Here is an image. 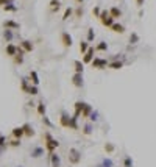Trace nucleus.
Wrapping results in <instances>:
<instances>
[{"label": "nucleus", "instance_id": "obj_47", "mask_svg": "<svg viewBox=\"0 0 156 167\" xmlns=\"http://www.w3.org/2000/svg\"><path fill=\"white\" fill-rule=\"evenodd\" d=\"M77 2H78V3H83V2H84V0H77Z\"/></svg>", "mask_w": 156, "mask_h": 167}, {"label": "nucleus", "instance_id": "obj_13", "mask_svg": "<svg viewBox=\"0 0 156 167\" xmlns=\"http://www.w3.org/2000/svg\"><path fill=\"white\" fill-rule=\"evenodd\" d=\"M44 152H45V148H42V147H33L30 155H31V158H41L44 155Z\"/></svg>", "mask_w": 156, "mask_h": 167}, {"label": "nucleus", "instance_id": "obj_41", "mask_svg": "<svg viewBox=\"0 0 156 167\" xmlns=\"http://www.w3.org/2000/svg\"><path fill=\"white\" fill-rule=\"evenodd\" d=\"M73 13H75V16L77 17H83V14H84V10H83V6H77V10L75 11H73Z\"/></svg>", "mask_w": 156, "mask_h": 167}, {"label": "nucleus", "instance_id": "obj_20", "mask_svg": "<svg viewBox=\"0 0 156 167\" xmlns=\"http://www.w3.org/2000/svg\"><path fill=\"white\" fill-rule=\"evenodd\" d=\"M50 11L52 13H56V11H59V8H61V2L59 0H50Z\"/></svg>", "mask_w": 156, "mask_h": 167}, {"label": "nucleus", "instance_id": "obj_35", "mask_svg": "<svg viewBox=\"0 0 156 167\" xmlns=\"http://www.w3.org/2000/svg\"><path fill=\"white\" fill-rule=\"evenodd\" d=\"M72 14H73V8H66V11H64V14H62V21H67L69 17H72Z\"/></svg>", "mask_w": 156, "mask_h": 167}, {"label": "nucleus", "instance_id": "obj_2", "mask_svg": "<svg viewBox=\"0 0 156 167\" xmlns=\"http://www.w3.org/2000/svg\"><path fill=\"white\" fill-rule=\"evenodd\" d=\"M81 161V153L77 150L75 147L69 148V162L70 164H78Z\"/></svg>", "mask_w": 156, "mask_h": 167}, {"label": "nucleus", "instance_id": "obj_16", "mask_svg": "<svg viewBox=\"0 0 156 167\" xmlns=\"http://www.w3.org/2000/svg\"><path fill=\"white\" fill-rule=\"evenodd\" d=\"M22 128H24V133H25L27 137H33L34 136V130H33V127L30 124H24Z\"/></svg>", "mask_w": 156, "mask_h": 167}, {"label": "nucleus", "instance_id": "obj_44", "mask_svg": "<svg viewBox=\"0 0 156 167\" xmlns=\"http://www.w3.org/2000/svg\"><path fill=\"white\" fill-rule=\"evenodd\" d=\"M10 147H21V139H13L10 142Z\"/></svg>", "mask_w": 156, "mask_h": 167}, {"label": "nucleus", "instance_id": "obj_17", "mask_svg": "<svg viewBox=\"0 0 156 167\" xmlns=\"http://www.w3.org/2000/svg\"><path fill=\"white\" fill-rule=\"evenodd\" d=\"M73 67H75V73H83L84 72V64H83V61H80V59L73 61Z\"/></svg>", "mask_w": 156, "mask_h": 167}, {"label": "nucleus", "instance_id": "obj_12", "mask_svg": "<svg viewBox=\"0 0 156 167\" xmlns=\"http://www.w3.org/2000/svg\"><path fill=\"white\" fill-rule=\"evenodd\" d=\"M2 25H3V28H10V30H19L21 28V24H17L14 21H5Z\"/></svg>", "mask_w": 156, "mask_h": 167}, {"label": "nucleus", "instance_id": "obj_46", "mask_svg": "<svg viewBox=\"0 0 156 167\" xmlns=\"http://www.w3.org/2000/svg\"><path fill=\"white\" fill-rule=\"evenodd\" d=\"M144 2H145V0H136L137 6H144Z\"/></svg>", "mask_w": 156, "mask_h": 167}, {"label": "nucleus", "instance_id": "obj_14", "mask_svg": "<svg viewBox=\"0 0 156 167\" xmlns=\"http://www.w3.org/2000/svg\"><path fill=\"white\" fill-rule=\"evenodd\" d=\"M75 114H78V116H81V113H83V109H84V106H86V101H83V100H78V101H75Z\"/></svg>", "mask_w": 156, "mask_h": 167}, {"label": "nucleus", "instance_id": "obj_28", "mask_svg": "<svg viewBox=\"0 0 156 167\" xmlns=\"http://www.w3.org/2000/svg\"><path fill=\"white\" fill-rule=\"evenodd\" d=\"M3 11H6V13H16V11H17V6H16L13 2H10V3H6V5L3 6Z\"/></svg>", "mask_w": 156, "mask_h": 167}, {"label": "nucleus", "instance_id": "obj_9", "mask_svg": "<svg viewBox=\"0 0 156 167\" xmlns=\"http://www.w3.org/2000/svg\"><path fill=\"white\" fill-rule=\"evenodd\" d=\"M5 53L8 55V56H11V58H14L16 56V53H17V45H14V44H6V47H5Z\"/></svg>", "mask_w": 156, "mask_h": 167}, {"label": "nucleus", "instance_id": "obj_24", "mask_svg": "<svg viewBox=\"0 0 156 167\" xmlns=\"http://www.w3.org/2000/svg\"><path fill=\"white\" fill-rule=\"evenodd\" d=\"M13 38H14L13 30H10V28H5V30H3V39H5L6 42H11V41H13Z\"/></svg>", "mask_w": 156, "mask_h": 167}, {"label": "nucleus", "instance_id": "obj_3", "mask_svg": "<svg viewBox=\"0 0 156 167\" xmlns=\"http://www.w3.org/2000/svg\"><path fill=\"white\" fill-rule=\"evenodd\" d=\"M108 64H109V61L106 58H94L92 63H91V66L94 69H106Z\"/></svg>", "mask_w": 156, "mask_h": 167}, {"label": "nucleus", "instance_id": "obj_10", "mask_svg": "<svg viewBox=\"0 0 156 167\" xmlns=\"http://www.w3.org/2000/svg\"><path fill=\"white\" fill-rule=\"evenodd\" d=\"M21 47L25 50V53H30V52H33V49H34V45H33V42L31 41H27V39H24V41H21Z\"/></svg>", "mask_w": 156, "mask_h": 167}, {"label": "nucleus", "instance_id": "obj_45", "mask_svg": "<svg viewBox=\"0 0 156 167\" xmlns=\"http://www.w3.org/2000/svg\"><path fill=\"white\" fill-rule=\"evenodd\" d=\"M10 2H11V0H0V6L3 8V6H5L6 3H10Z\"/></svg>", "mask_w": 156, "mask_h": 167}, {"label": "nucleus", "instance_id": "obj_48", "mask_svg": "<svg viewBox=\"0 0 156 167\" xmlns=\"http://www.w3.org/2000/svg\"><path fill=\"white\" fill-rule=\"evenodd\" d=\"M95 167H103V165H102V164H98V165H95Z\"/></svg>", "mask_w": 156, "mask_h": 167}, {"label": "nucleus", "instance_id": "obj_39", "mask_svg": "<svg viewBox=\"0 0 156 167\" xmlns=\"http://www.w3.org/2000/svg\"><path fill=\"white\" fill-rule=\"evenodd\" d=\"M95 39V31H94V28H89L88 30V42H92Z\"/></svg>", "mask_w": 156, "mask_h": 167}, {"label": "nucleus", "instance_id": "obj_6", "mask_svg": "<svg viewBox=\"0 0 156 167\" xmlns=\"http://www.w3.org/2000/svg\"><path fill=\"white\" fill-rule=\"evenodd\" d=\"M61 42H62L64 47H72L73 39H72V36H70L67 31H62V33H61Z\"/></svg>", "mask_w": 156, "mask_h": 167}, {"label": "nucleus", "instance_id": "obj_50", "mask_svg": "<svg viewBox=\"0 0 156 167\" xmlns=\"http://www.w3.org/2000/svg\"><path fill=\"white\" fill-rule=\"evenodd\" d=\"M0 136H2V134H0Z\"/></svg>", "mask_w": 156, "mask_h": 167}, {"label": "nucleus", "instance_id": "obj_33", "mask_svg": "<svg viewBox=\"0 0 156 167\" xmlns=\"http://www.w3.org/2000/svg\"><path fill=\"white\" fill-rule=\"evenodd\" d=\"M27 94H30V95H38V94H39V89H38V86L30 85L28 91H27Z\"/></svg>", "mask_w": 156, "mask_h": 167}, {"label": "nucleus", "instance_id": "obj_30", "mask_svg": "<svg viewBox=\"0 0 156 167\" xmlns=\"http://www.w3.org/2000/svg\"><path fill=\"white\" fill-rule=\"evenodd\" d=\"M89 47H91V45H89L88 41H81V42H80V52H81V55H84V53L89 50Z\"/></svg>", "mask_w": 156, "mask_h": 167}, {"label": "nucleus", "instance_id": "obj_27", "mask_svg": "<svg viewBox=\"0 0 156 167\" xmlns=\"http://www.w3.org/2000/svg\"><path fill=\"white\" fill-rule=\"evenodd\" d=\"M30 80H31V83H33L34 86L39 85V75H38V72H36V70H31V72H30Z\"/></svg>", "mask_w": 156, "mask_h": 167}, {"label": "nucleus", "instance_id": "obj_31", "mask_svg": "<svg viewBox=\"0 0 156 167\" xmlns=\"http://www.w3.org/2000/svg\"><path fill=\"white\" fill-rule=\"evenodd\" d=\"M114 150H116V145H114V144H111V142H106V144H105V152H106L108 155L114 153Z\"/></svg>", "mask_w": 156, "mask_h": 167}, {"label": "nucleus", "instance_id": "obj_36", "mask_svg": "<svg viewBox=\"0 0 156 167\" xmlns=\"http://www.w3.org/2000/svg\"><path fill=\"white\" fill-rule=\"evenodd\" d=\"M102 165L103 167H114V161L111 159V158H105V159L102 161Z\"/></svg>", "mask_w": 156, "mask_h": 167}, {"label": "nucleus", "instance_id": "obj_49", "mask_svg": "<svg viewBox=\"0 0 156 167\" xmlns=\"http://www.w3.org/2000/svg\"><path fill=\"white\" fill-rule=\"evenodd\" d=\"M11 2H13V0H11Z\"/></svg>", "mask_w": 156, "mask_h": 167}, {"label": "nucleus", "instance_id": "obj_43", "mask_svg": "<svg viewBox=\"0 0 156 167\" xmlns=\"http://www.w3.org/2000/svg\"><path fill=\"white\" fill-rule=\"evenodd\" d=\"M92 14H94L95 17H100V14H102V8H100V6H94Z\"/></svg>", "mask_w": 156, "mask_h": 167}, {"label": "nucleus", "instance_id": "obj_1", "mask_svg": "<svg viewBox=\"0 0 156 167\" xmlns=\"http://www.w3.org/2000/svg\"><path fill=\"white\" fill-rule=\"evenodd\" d=\"M58 147H59V142H58L49 131H45V133H44V148H45L49 153H53V152H56Z\"/></svg>", "mask_w": 156, "mask_h": 167}, {"label": "nucleus", "instance_id": "obj_19", "mask_svg": "<svg viewBox=\"0 0 156 167\" xmlns=\"http://www.w3.org/2000/svg\"><path fill=\"white\" fill-rule=\"evenodd\" d=\"M109 14H111L114 19H119V17H122V10L119 6H113V8H109Z\"/></svg>", "mask_w": 156, "mask_h": 167}, {"label": "nucleus", "instance_id": "obj_23", "mask_svg": "<svg viewBox=\"0 0 156 167\" xmlns=\"http://www.w3.org/2000/svg\"><path fill=\"white\" fill-rule=\"evenodd\" d=\"M92 111H94V108L91 106L89 103H86V106H84V109H83V113H81V117H84V119H89V116L92 114Z\"/></svg>", "mask_w": 156, "mask_h": 167}, {"label": "nucleus", "instance_id": "obj_4", "mask_svg": "<svg viewBox=\"0 0 156 167\" xmlns=\"http://www.w3.org/2000/svg\"><path fill=\"white\" fill-rule=\"evenodd\" d=\"M70 117L72 116H69L66 111H62L61 116H59V125L62 128H70Z\"/></svg>", "mask_w": 156, "mask_h": 167}, {"label": "nucleus", "instance_id": "obj_11", "mask_svg": "<svg viewBox=\"0 0 156 167\" xmlns=\"http://www.w3.org/2000/svg\"><path fill=\"white\" fill-rule=\"evenodd\" d=\"M100 22H102L103 27H108V28H111L113 24L116 22V19H114L111 14H109V16H106V17H102V19H100Z\"/></svg>", "mask_w": 156, "mask_h": 167}, {"label": "nucleus", "instance_id": "obj_7", "mask_svg": "<svg viewBox=\"0 0 156 167\" xmlns=\"http://www.w3.org/2000/svg\"><path fill=\"white\" fill-rule=\"evenodd\" d=\"M94 53H95V49L94 47H89V50L83 55V64H91V63H92Z\"/></svg>", "mask_w": 156, "mask_h": 167}, {"label": "nucleus", "instance_id": "obj_32", "mask_svg": "<svg viewBox=\"0 0 156 167\" xmlns=\"http://www.w3.org/2000/svg\"><path fill=\"white\" fill-rule=\"evenodd\" d=\"M95 50H97V52H106V50H108V44H106L105 41L98 42V44H97V47H95Z\"/></svg>", "mask_w": 156, "mask_h": 167}, {"label": "nucleus", "instance_id": "obj_25", "mask_svg": "<svg viewBox=\"0 0 156 167\" xmlns=\"http://www.w3.org/2000/svg\"><path fill=\"white\" fill-rule=\"evenodd\" d=\"M28 88H30V83H28V78L27 77H22L21 78V89L27 94V91H28Z\"/></svg>", "mask_w": 156, "mask_h": 167}, {"label": "nucleus", "instance_id": "obj_29", "mask_svg": "<svg viewBox=\"0 0 156 167\" xmlns=\"http://www.w3.org/2000/svg\"><path fill=\"white\" fill-rule=\"evenodd\" d=\"M36 106H38V114L44 117V116H45V111H47V108H45V103L41 100V101H39V103L36 105Z\"/></svg>", "mask_w": 156, "mask_h": 167}, {"label": "nucleus", "instance_id": "obj_21", "mask_svg": "<svg viewBox=\"0 0 156 167\" xmlns=\"http://www.w3.org/2000/svg\"><path fill=\"white\" fill-rule=\"evenodd\" d=\"M78 119L80 116L73 113V116L70 117V130H78Z\"/></svg>", "mask_w": 156, "mask_h": 167}, {"label": "nucleus", "instance_id": "obj_22", "mask_svg": "<svg viewBox=\"0 0 156 167\" xmlns=\"http://www.w3.org/2000/svg\"><path fill=\"white\" fill-rule=\"evenodd\" d=\"M108 67L109 69H114V70H119V69L123 67V61H109Z\"/></svg>", "mask_w": 156, "mask_h": 167}, {"label": "nucleus", "instance_id": "obj_5", "mask_svg": "<svg viewBox=\"0 0 156 167\" xmlns=\"http://www.w3.org/2000/svg\"><path fill=\"white\" fill-rule=\"evenodd\" d=\"M72 85L75 88H83L84 81H83V73H73L72 77Z\"/></svg>", "mask_w": 156, "mask_h": 167}, {"label": "nucleus", "instance_id": "obj_8", "mask_svg": "<svg viewBox=\"0 0 156 167\" xmlns=\"http://www.w3.org/2000/svg\"><path fill=\"white\" fill-rule=\"evenodd\" d=\"M49 156H50V164H52V167H59V165H61V158H59V155H58L56 152L49 153Z\"/></svg>", "mask_w": 156, "mask_h": 167}, {"label": "nucleus", "instance_id": "obj_34", "mask_svg": "<svg viewBox=\"0 0 156 167\" xmlns=\"http://www.w3.org/2000/svg\"><path fill=\"white\" fill-rule=\"evenodd\" d=\"M139 39H141V38H139V34H137V33H134V31H133V33L130 34V44L136 45L137 42H139Z\"/></svg>", "mask_w": 156, "mask_h": 167}, {"label": "nucleus", "instance_id": "obj_40", "mask_svg": "<svg viewBox=\"0 0 156 167\" xmlns=\"http://www.w3.org/2000/svg\"><path fill=\"white\" fill-rule=\"evenodd\" d=\"M42 124L45 125V127H49V128H53V124H52V120L47 117V116H44L42 117Z\"/></svg>", "mask_w": 156, "mask_h": 167}, {"label": "nucleus", "instance_id": "obj_38", "mask_svg": "<svg viewBox=\"0 0 156 167\" xmlns=\"http://www.w3.org/2000/svg\"><path fill=\"white\" fill-rule=\"evenodd\" d=\"M13 61H14V64H17V66H19V64H22V63H24V55L16 53V56L13 58Z\"/></svg>", "mask_w": 156, "mask_h": 167}, {"label": "nucleus", "instance_id": "obj_15", "mask_svg": "<svg viewBox=\"0 0 156 167\" xmlns=\"http://www.w3.org/2000/svg\"><path fill=\"white\" fill-rule=\"evenodd\" d=\"M11 134H13V137H14V139H21L22 136H25L24 128H22V127H14V128H13V131H11Z\"/></svg>", "mask_w": 156, "mask_h": 167}, {"label": "nucleus", "instance_id": "obj_37", "mask_svg": "<svg viewBox=\"0 0 156 167\" xmlns=\"http://www.w3.org/2000/svg\"><path fill=\"white\" fill-rule=\"evenodd\" d=\"M134 165V161L131 159V156H126L123 159V167H133Z\"/></svg>", "mask_w": 156, "mask_h": 167}, {"label": "nucleus", "instance_id": "obj_26", "mask_svg": "<svg viewBox=\"0 0 156 167\" xmlns=\"http://www.w3.org/2000/svg\"><path fill=\"white\" fill-rule=\"evenodd\" d=\"M92 131H94V125L91 124V122H88V124L83 127V134H84V136H89V134H92Z\"/></svg>", "mask_w": 156, "mask_h": 167}, {"label": "nucleus", "instance_id": "obj_18", "mask_svg": "<svg viewBox=\"0 0 156 167\" xmlns=\"http://www.w3.org/2000/svg\"><path fill=\"white\" fill-rule=\"evenodd\" d=\"M111 30H113L114 33L123 34V33H125V27H123L122 24H119V22H114V24H113V27H111Z\"/></svg>", "mask_w": 156, "mask_h": 167}, {"label": "nucleus", "instance_id": "obj_42", "mask_svg": "<svg viewBox=\"0 0 156 167\" xmlns=\"http://www.w3.org/2000/svg\"><path fill=\"white\" fill-rule=\"evenodd\" d=\"M89 120L91 122H97L98 120V111H92V114L89 116Z\"/></svg>", "mask_w": 156, "mask_h": 167}]
</instances>
